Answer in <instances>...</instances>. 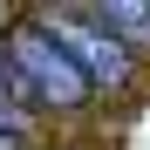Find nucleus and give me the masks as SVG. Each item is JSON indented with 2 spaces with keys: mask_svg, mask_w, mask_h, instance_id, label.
<instances>
[{
  "mask_svg": "<svg viewBox=\"0 0 150 150\" xmlns=\"http://www.w3.org/2000/svg\"><path fill=\"white\" fill-rule=\"evenodd\" d=\"M7 68H14L21 96H28L34 109H75V103L89 96L82 68L68 62V48L48 34L41 21H28V28H14V34H7Z\"/></svg>",
  "mask_w": 150,
  "mask_h": 150,
  "instance_id": "f257e3e1",
  "label": "nucleus"
},
{
  "mask_svg": "<svg viewBox=\"0 0 150 150\" xmlns=\"http://www.w3.org/2000/svg\"><path fill=\"white\" fill-rule=\"evenodd\" d=\"M41 28L68 48V62L82 68V82H89V89H130V82H137V55H130L109 28H96L89 14H48Z\"/></svg>",
  "mask_w": 150,
  "mask_h": 150,
  "instance_id": "f03ea898",
  "label": "nucleus"
},
{
  "mask_svg": "<svg viewBox=\"0 0 150 150\" xmlns=\"http://www.w3.org/2000/svg\"><path fill=\"white\" fill-rule=\"evenodd\" d=\"M34 130V103L21 96V82H14V68H7V48H0V137H28Z\"/></svg>",
  "mask_w": 150,
  "mask_h": 150,
  "instance_id": "20e7f679",
  "label": "nucleus"
},
{
  "mask_svg": "<svg viewBox=\"0 0 150 150\" xmlns=\"http://www.w3.org/2000/svg\"><path fill=\"white\" fill-rule=\"evenodd\" d=\"M0 150H21V143H14V137H0Z\"/></svg>",
  "mask_w": 150,
  "mask_h": 150,
  "instance_id": "39448f33",
  "label": "nucleus"
},
{
  "mask_svg": "<svg viewBox=\"0 0 150 150\" xmlns=\"http://www.w3.org/2000/svg\"><path fill=\"white\" fill-rule=\"evenodd\" d=\"M89 21L96 28H109L123 48H150V0H109V7H89Z\"/></svg>",
  "mask_w": 150,
  "mask_h": 150,
  "instance_id": "7ed1b4c3",
  "label": "nucleus"
}]
</instances>
